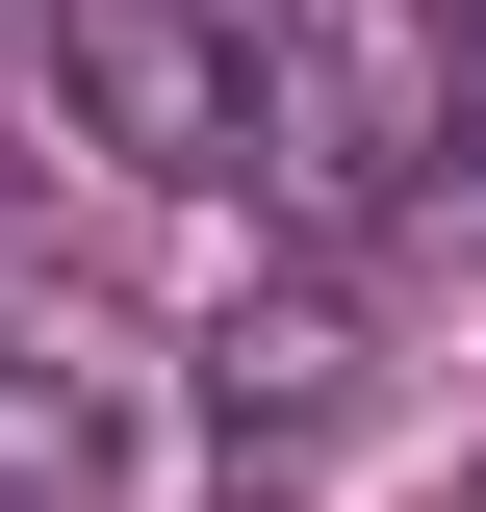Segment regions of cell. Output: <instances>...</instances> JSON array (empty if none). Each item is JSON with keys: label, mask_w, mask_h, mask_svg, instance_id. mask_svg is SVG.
<instances>
[{"label": "cell", "mask_w": 486, "mask_h": 512, "mask_svg": "<svg viewBox=\"0 0 486 512\" xmlns=\"http://www.w3.org/2000/svg\"><path fill=\"white\" fill-rule=\"evenodd\" d=\"M256 52V205L359 256L384 205H435V128H461V26L435 0H231Z\"/></svg>", "instance_id": "6da1fadb"}, {"label": "cell", "mask_w": 486, "mask_h": 512, "mask_svg": "<svg viewBox=\"0 0 486 512\" xmlns=\"http://www.w3.org/2000/svg\"><path fill=\"white\" fill-rule=\"evenodd\" d=\"M52 26V103L103 180H256V52L231 0H26Z\"/></svg>", "instance_id": "7a4b0ae2"}, {"label": "cell", "mask_w": 486, "mask_h": 512, "mask_svg": "<svg viewBox=\"0 0 486 512\" xmlns=\"http://www.w3.org/2000/svg\"><path fill=\"white\" fill-rule=\"evenodd\" d=\"M205 410H231V461L359 436V410H384V333H359V282H231V308H205Z\"/></svg>", "instance_id": "3957f363"}, {"label": "cell", "mask_w": 486, "mask_h": 512, "mask_svg": "<svg viewBox=\"0 0 486 512\" xmlns=\"http://www.w3.org/2000/svg\"><path fill=\"white\" fill-rule=\"evenodd\" d=\"M0 512H128V359L103 333H0Z\"/></svg>", "instance_id": "277c9868"}, {"label": "cell", "mask_w": 486, "mask_h": 512, "mask_svg": "<svg viewBox=\"0 0 486 512\" xmlns=\"http://www.w3.org/2000/svg\"><path fill=\"white\" fill-rule=\"evenodd\" d=\"M435 26H461V128H435V180L486 205V0H435Z\"/></svg>", "instance_id": "5b68a950"}, {"label": "cell", "mask_w": 486, "mask_h": 512, "mask_svg": "<svg viewBox=\"0 0 486 512\" xmlns=\"http://www.w3.org/2000/svg\"><path fill=\"white\" fill-rule=\"evenodd\" d=\"M0 256H26V180H0Z\"/></svg>", "instance_id": "8992f818"}, {"label": "cell", "mask_w": 486, "mask_h": 512, "mask_svg": "<svg viewBox=\"0 0 486 512\" xmlns=\"http://www.w3.org/2000/svg\"><path fill=\"white\" fill-rule=\"evenodd\" d=\"M231 512H256V487H231Z\"/></svg>", "instance_id": "52a82bcc"}]
</instances>
